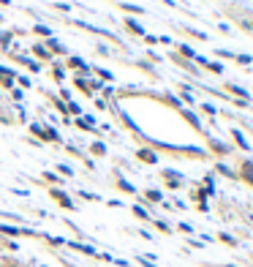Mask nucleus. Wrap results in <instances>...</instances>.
Here are the masks:
<instances>
[{
	"label": "nucleus",
	"mask_w": 253,
	"mask_h": 267,
	"mask_svg": "<svg viewBox=\"0 0 253 267\" xmlns=\"http://www.w3.org/2000/svg\"><path fill=\"white\" fill-rule=\"evenodd\" d=\"M239 178H245L253 185V161H242V169H239Z\"/></svg>",
	"instance_id": "obj_1"
},
{
	"label": "nucleus",
	"mask_w": 253,
	"mask_h": 267,
	"mask_svg": "<svg viewBox=\"0 0 253 267\" xmlns=\"http://www.w3.org/2000/svg\"><path fill=\"white\" fill-rule=\"evenodd\" d=\"M232 137H234V142H237V144H239V147H242V150H248V147H251V144H248V142H245V137H242V134H239V131H237V128H234V131H232Z\"/></svg>",
	"instance_id": "obj_2"
},
{
	"label": "nucleus",
	"mask_w": 253,
	"mask_h": 267,
	"mask_svg": "<svg viewBox=\"0 0 253 267\" xmlns=\"http://www.w3.org/2000/svg\"><path fill=\"white\" fill-rule=\"evenodd\" d=\"M52 196H55L57 202H60V205H63V207H71V199L66 196V194H63V191H52Z\"/></svg>",
	"instance_id": "obj_3"
},
{
	"label": "nucleus",
	"mask_w": 253,
	"mask_h": 267,
	"mask_svg": "<svg viewBox=\"0 0 253 267\" xmlns=\"http://www.w3.org/2000/svg\"><path fill=\"white\" fill-rule=\"evenodd\" d=\"M139 158H142V161H147V164H155V161H158L155 153H150V150H142V153H139Z\"/></svg>",
	"instance_id": "obj_4"
},
{
	"label": "nucleus",
	"mask_w": 253,
	"mask_h": 267,
	"mask_svg": "<svg viewBox=\"0 0 253 267\" xmlns=\"http://www.w3.org/2000/svg\"><path fill=\"white\" fill-rule=\"evenodd\" d=\"M229 90H232L234 96H239V98H248V90H242V88H237V85H229Z\"/></svg>",
	"instance_id": "obj_5"
},
{
	"label": "nucleus",
	"mask_w": 253,
	"mask_h": 267,
	"mask_svg": "<svg viewBox=\"0 0 253 267\" xmlns=\"http://www.w3.org/2000/svg\"><path fill=\"white\" fill-rule=\"evenodd\" d=\"M0 232H3V234H19L22 229H17V226H3V224H0Z\"/></svg>",
	"instance_id": "obj_6"
},
{
	"label": "nucleus",
	"mask_w": 253,
	"mask_h": 267,
	"mask_svg": "<svg viewBox=\"0 0 253 267\" xmlns=\"http://www.w3.org/2000/svg\"><path fill=\"white\" fill-rule=\"evenodd\" d=\"M234 60H239L242 66H251V63H253V57H251V55H234Z\"/></svg>",
	"instance_id": "obj_7"
},
{
	"label": "nucleus",
	"mask_w": 253,
	"mask_h": 267,
	"mask_svg": "<svg viewBox=\"0 0 253 267\" xmlns=\"http://www.w3.org/2000/svg\"><path fill=\"white\" fill-rule=\"evenodd\" d=\"M204 66L210 71H215V74H223V66H220V63H204Z\"/></svg>",
	"instance_id": "obj_8"
},
{
	"label": "nucleus",
	"mask_w": 253,
	"mask_h": 267,
	"mask_svg": "<svg viewBox=\"0 0 253 267\" xmlns=\"http://www.w3.org/2000/svg\"><path fill=\"white\" fill-rule=\"evenodd\" d=\"M180 52H183V55H185V57H196V52H193V49H191V47H180Z\"/></svg>",
	"instance_id": "obj_9"
},
{
	"label": "nucleus",
	"mask_w": 253,
	"mask_h": 267,
	"mask_svg": "<svg viewBox=\"0 0 253 267\" xmlns=\"http://www.w3.org/2000/svg\"><path fill=\"white\" fill-rule=\"evenodd\" d=\"M212 150H218V153H229V147H226V144H218V142H212Z\"/></svg>",
	"instance_id": "obj_10"
},
{
	"label": "nucleus",
	"mask_w": 253,
	"mask_h": 267,
	"mask_svg": "<svg viewBox=\"0 0 253 267\" xmlns=\"http://www.w3.org/2000/svg\"><path fill=\"white\" fill-rule=\"evenodd\" d=\"M147 199H152V202H161V194H158V191H147Z\"/></svg>",
	"instance_id": "obj_11"
}]
</instances>
